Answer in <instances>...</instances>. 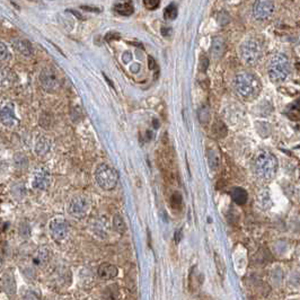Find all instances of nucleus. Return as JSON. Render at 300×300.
Masks as SVG:
<instances>
[{
    "label": "nucleus",
    "mask_w": 300,
    "mask_h": 300,
    "mask_svg": "<svg viewBox=\"0 0 300 300\" xmlns=\"http://www.w3.org/2000/svg\"><path fill=\"white\" fill-rule=\"evenodd\" d=\"M51 150V141L49 138L46 137H40L35 142V153L39 156H45Z\"/></svg>",
    "instance_id": "obj_14"
},
{
    "label": "nucleus",
    "mask_w": 300,
    "mask_h": 300,
    "mask_svg": "<svg viewBox=\"0 0 300 300\" xmlns=\"http://www.w3.org/2000/svg\"><path fill=\"white\" fill-rule=\"evenodd\" d=\"M225 51V41L221 38H216L212 42V48H211V52L214 58L218 59L220 56L224 54Z\"/></svg>",
    "instance_id": "obj_17"
},
{
    "label": "nucleus",
    "mask_w": 300,
    "mask_h": 300,
    "mask_svg": "<svg viewBox=\"0 0 300 300\" xmlns=\"http://www.w3.org/2000/svg\"><path fill=\"white\" fill-rule=\"evenodd\" d=\"M82 9H85V10H91V12H100V9H97V8H91V7H81Z\"/></svg>",
    "instance_id": "obj_31"
},
{
    "label": "nucleus",
    "mask_w": 300,
    "mask_h": 300,
    "mask_svg": "<svg viewBox=\"0 0 300 300\" xmlns=\"http://www.w3.org/2000/svg\"><path fill=\"white\" fill-rule=\"evenodd\" d=\"M8 58V49L5 43L0 41V61H4Z\"/></svg>",
    "instance_id": "obj_24"
},
{
    "label": "nucleus",
    "mask_w": 300,
    "mask_h": 300,
    "mask_svg": "<svg viewBox=\"0 0 300 300\" xmlns=\"http://www.w3.org/2000/svg\"><path fill=\"white\" fill-rule=\"evenodd\" d=\"M172 203L173 206H181V204H182V196H181V194L175 193L172 196Z\"/></svg>",
    "instance_id": "obj_25"
},
{
    "label": "nucleus",
    "mask_w": 300,
    "mask_h": 300,
    "mask_svg": "<svg viewBox=\"0 0 300 300\" xmlns=\"http://www.w3.org/2000/svg\"><path fill=\"white\" fill-rule=\"evenodd\" d=\"M16 121L14 113V107L12 105H5L0 108V123L5 127H12Z\"/></svg>",
    "instance_id": "obj_11"
},
{
    "label": "nucleus",
    "mask_w": 300,
    "mask_h": 300,
    "mask_svg": "<svg viewBox=\"0 0 300 300\" xmlns=\"http://www.w3.org/2000/svg\"><path fill=\"white\" fill-rule=\"evenodd\" d=\"M291 66L290 60L283 53L274 54L268 61L267 72L268 77L273 82H282L290 75Z\"/></svg>",
    "instance_id": "obj_1"
},
{
    "label": "nucleus",
    "mask_w": 300,
    "mask_h": 300,
    "mask_svg": "<svg viewBox=\"0 0 300 300\" xmlns=\"http://www.w3.org/2000/svg\"><path fill=\"white\" fill-rule=\"evenodd\" d=\"M113 227H114V229L117 232H120V234H123V232L127 231V225L120 215H116L114 216V218H113Z\"/></svg>",
    "instance_id": "obj_20"
},
{
    "label": "nucleus",
    "mask_w": 300,
    "mask_h": 300,
    "mask_svg": "<svg viewBox=\"0 0 300 300\" xmlns=\"http://www.w3.org/2000/svg\"><path fill=\"white\" fill-rule=\"evenodd\" d=\"M164 17L165 19L167 20H173L177 17V7L176 5L174 4H170L168 6L165 8V12H164Z\"/></svg>",
    "instance_id": "obj_21"
},
{
    "label": "nucleus",
    "mask_w": 300,
    "mask_h": 300,
    "mask_svg": "<svg viewBox=\"0 0 300 300\" xmlns=\"http://www.w3.org/2000/svg\"><path fill=\"white\" fill-rule=\"evenodd\" d=\"M40 84L48 93H53L59 87V79L55 71L51 68H44L40 74Z\"/></svg>",
    "instance_id": "obj_8"
},
{
    "label": "nucleus",
    "mask_w": 300,
    "mask_h": 300,
    "mask_svg": "<svg viewBox=\"0 0 300 300\" xmlns=\"http://www.w3.org/2000/svg\"><path fill=\"white\" fill-rule=\"evenodd\" d=\"M7 80H8V77H7L6 71L3 70V69H0V86L6 84Z\"/></svg>",
    "instance_id": "obj_26"
},
{
    "label": "nucleus",
    "mask_w": 300,
    "mask_h": 300,
    "mask_svg": "<svg viewBox=\"0 0 300 300\" xmlns=\"http://www.w3.org/2000/svg\"><path fill=\"white\" fill-rule=\"evenodd\" d=\"M234 84L237 92L244 97H254L261 89V84L254 75L242 72L235 77Z\"/></svg>",
    "instance_id": "obj_2"
},
{
    "label": "nucleus",
    "mask_w": 300,
    "mask_h": 300,
    "mask_svg": "<svg viewBox=\"0 0 300 300\" xmlns=\"http://www.w3.org/2000/svg\"><path fill=\"white\" fill-rule=\"evenodd\" d=\"M232 200H234L237 204H244L247 201V192L241 188L235 189L232 191Z\"/></svg>",
    "instance_id": "obj_19"
},
{
    "label": "nucleus",
    "mask_w": 300,
    "mask_h": 300,
    "mask_svg": "<svg viewBox=\"0 0 300 300\" xmlns=\"http://www.w3.org/2000/svg\"><path fill=\"white\" fill-rule=\"evenodd\" d=\"M115 12H117L122 16H130L134 12V7L131 0H126V2H118L114 6Z\"/></svg>",
    "instance_id": "obj_16"
},
{
    "label": "nucleus",
    "mask_w": 300,
    "mask_h": 300,
    "mask_svg": "<svg viewBox=\"0 0 300 300\" xmlns=\"http://www.w3.org/2000/svg\"><path fill=\"white\" fill-rule=\"evenodd\" d=\"M14 49L24 56H31L33 54V48L28 41L23 39H16L13 41Z\"/></svg>",
    "instance_id": "obj_13"
},
{
    "label": "nucleus",
    "mask_w": 300,
    "mask_h": 300,
    "mask_svg": "<svg viewBox=\"0 0 300 300\" xmlns=\"http://www.w3.org/2000/svg\"><path fill=\"white\" fill-rule=\"evenodd\" d=\"M25 193H26V190H25L23 184H16L12 189V194L14 195V198L16 200L23 199L25 196Z\"/></svg>",
    "instance_id": "obj_22"
},
{
    "label": "nucleus",
    "mask_w": 300,
    "mask_h": 300,
    "mask_svg": "<svg viewBox=\"0 0 300 300\" xmlns=\"http://www.w3.org/2000/svg\"><path fill=\"white\" fill-rule=\"evenodd\" d=\"M131 58H132L131 53L130 52H126V53L123 54V56H122V60H123L124 64H128V62L131 60Z\"/></svg>",
    "instance_id": "obj_27"
},
{
    "label": "nucleus",
    "mask_w": 300,
    "mask_h": 300,
    "mask_svg": "<svg viewBox=\"0 0 300 300\" xmlns=\"http://www.w3.org/2000/svg\"><path fill=\"white\" fill-rule=\"evenodd\" d=\"M149 68L150 69H154L155 68V61L152 58V56H149Z\"/></svg>",
    "instance_id": "obj_30"
},
{
    "label": "nucleus",
    "mask_w": 300,
    "mask_h": 300,
    "mask_svg": "<svg viewBox=\"0 0 300 300\" xmlns=\"http://www.w3.org/2000/svg\"><path fill=\"white\" fill-rule=\"evenodd\" d=\"M227 2H229V0H227Z\"/></svg>",
    "instance_id": "obj_32"
},
{
    "label": "nucleus",
    "mask_w": 300,
    "mask_h": 300,
    "mask_svg": "<svg viewBox=\"0 0 300 300\" xmlns=\"http://www.w3.org/2000/svg\"><path fill=\"white\" fill-rule=\"evenodd\" d=\"M117 267L115 265L110 264V263H103V264L98 267V276L102 279H104V280H111V279L117 276Z\"/></svg>",
    "instance_id": "obj_12"
},
{
    "label": "nucleus",
    "mask_w": 300,
    "mask_h": 300,
    "mask_svg": "<svg viewBox=\"0 0 300 300\" xmlns=\"http://www.w3.org/2000/svg\"><path fill=\"white\" fill-rule=\"evenodd\" d=\"M160 0H143V6L148 10H155L158 8Z\"/></svg>",
    "instance_id": "obj_23"
},
{
    "label": "nucleus",
    "mask_w": 300,
    "mask_h": 300,
    "mask_svg": "<svg viewBox=\"0 0 300 300\" xmlns=\"http://www.w3.org/2000/svg\"><path fill=\"white\" fill-rule=\"evenodd\" d=\"M51 183L50 173L46 169H39L34 173L33 176V188L39 191H45L49 189Z\"/></svg>",
    "instance_id": "obj_10"
},
{
    "label": "nucleus",
    "mask_w": 300,
    "mask_h": 300,
    "mask_svg": "<svg viewBox=\"0 0 300 300\" xmlns=\"http://www.w3.org/2000/svg\"><path fill=\"white\" fill-rule=\"evenodd\" d=\"M3 287L4 290L6 291V293L13 294L15 293V290H16V286H15V280L12 273H5V276L3 278Z\"/></svg>",
    "instance_id": "obj_18"
},
{
    "label": "nucleus",
    "mask_w": 300,
    "mask_h": 300,
    "mask_svg": "<svg viewBox=\"0 0 300 300\" xmlns=\"http://www.w3.org/2000/svg\"><path fill=\"white\" fill-rule=\"evenodd\" d=\"M68 232L69 226L65 218H54L50 222V234L54 241H64L68 235Z\"/></svg>",
    "instance_id": "obj_9"
},
{
    "label": "nucleus",
    "mask_w": 300,
    "mask_h": 300,
    "mask_svg": "<svg viewBox=\"0 0 300 300\" xmlns=\"http://www.w3.org/2000/svg\"><path fill=\"white\" fill-rule=\"evenodd\" d=\"M276 10V4L273 0H255L252 7V17L256 22H265L268 20Z\"/></svg>",
    "instance_id": "obj_6"
},
{
    "label": "nucleus",
    "mask_w": 300,
    "mask_h": 300,
    "mask_svg": "<svg viewBox=\"0 0 300 300\" xmlns=\"http://www.w3.org/2000/svg\"><path fill=\"white\" fill-rule=\"evenodd\" d=\"M91 210V201L86 195H75L74 198H71L69 205H68V212L77 219L85 218L88 215Z\"/></svg>",
    "instance_id": "obj_7"
},
{
    "label": "nucleus",
    "mask_w": 300,
    "mask_h": 300,
    "mask_svg": "<svg viewBox=\"0 0 300 300\" xmlns=\"http://www.w3.org/2000/svg\"><path fill=\"white\" fill-rule=\"evenodd\" d=\"M139 70H140V65H138V64L132 65V67H131V71L132 72H138Z\"/></svg>",
    "instance_id": "obj_29"
},
{
    "label": "nucleus",
    "mask_w": 300,
    "mask_h": 300,
    "mask_svg": "<svg viewBox=\"0 0 300 300\" xmlns=\"http://www.w3.org/2000/svg\"><path fill=\"white\" fill-rule=\"evenodd\" d=\"M49 251L45 247H40L33 256V263L38 266H43L49 262Z\"/></svg>",
    "instance_id": "obj_15"
},
{
    "label": "nucleus",
    "mask_w": 300,
    "mask_h": 300,
    "mask_svg": "<svg viewBox=\"0 0 300 300\" xmlns=\"http://www.w3.org/2000/svg\"><path fill=\"white\" fill-rule=\"evenodd\" d=\"M94 177L97 185L105 191L115 189L118 182V175L116 170L107 164L98 165L95 169Z\"/></svg>",
    "instance_id": "obj_4"
},
{
    "label": "nucleus",
    "mask_w": 300,
    "mask_h": 300,
    "mask_svg": "<svg viewBox=\"0 0 300 300\" xmlns=\"http://www.w3.org/2000/svg\"><path fill=\"white\" fill-rule=\"evenodd\" d=\"M278 160L270 153H262L255 159V172L261 178L270 179L277 173Z\"/></svg>",
    "instance_id": "obj_5"
},
{
    "label": "nucleus",
    "mask_w": 300,
    "mask_h": 300,
    "mask_svg": "<svg viewBox=\"0 0 300 300\" xmlns=\"http://www.w3.org/2000/svg\"><path fill=\"white\" fill-rule=\"evenodd\" d=\"M106 41H111L112 39H118V34H116V33H108L107 35H106Z\"/></svg>",
    "instance_id": "obj_28"
},
{
    "label": "nucleus",
    "mask_w": 300,
    "mask_h": 300,
    "mask_svg": "<svg viewBox=\"0 0 300 300\" xmlns=\"http://www.w3.org/2000/svg\"><path fill=\"white\" fill-rule=\"evenodd\" d=\"M239 53L242 60L244 61L246 65L252 66L257 64L263 54V46L261 41L257 40L256 38H250L245 40L244 42L241 44Z\"/></svg>",
    "instance_id": "obj_3"
}]
</instances>
